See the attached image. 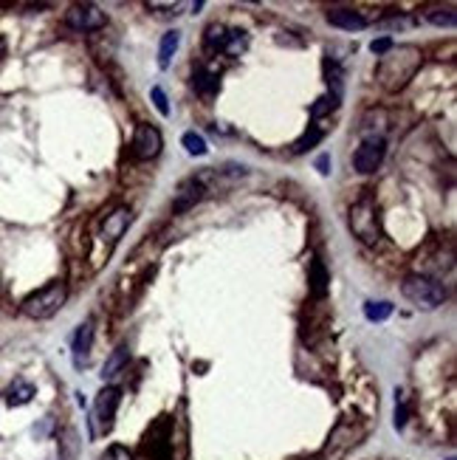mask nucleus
Wrapping results in <instances>:
<instances>
[{"mask_svg": "<svg viewBox=\"0 0 457 460\" xmlns=\"http://www.w3.org/2000/svg\"><path fill=\"white\" fill-rule=\"evenodd\" d=\"M161 147H164V136H161V130L155 125H147V122L136 125L133 139H130V155L136 161H150V158L161 153Z\"/></svg>", "mask_w": 457, "mask_h": 460, "instance_id": "nucleus-6", "label": "nucleus"}, {"mask_svg": "<svg viewBox=\"0 0 457 460\" xmlns=\"http://www.w3.org/2000/svg\"><path fill=\"white\" fill-rule=\"evenodd\" d=\"M204 195H206V187H204L198 178H187V181L178 187L175 198H172V212H187V209H192L198 201H204Z\"/></svg>", "mask_w": 457, "mask_h": 460, "instance_id": "nucleus-12", "label": "nucleus"}, {"mask_svg": "<svg viewBox=\"0 0 457 460\" xmlns=\"http://www.w3.org/2000/svg\"><path fill=\"white\" fill-rule=\"evenodd\" d=\"M404 297L418 308H426V310H435L446 303V288L441 280L429 277V274H409L404 277V286H401Z\"/></svg>", "mask_w": 457, "mask_h": 460, "instance_id": "nucleus-2", "label": "nucleus"}, {"mask_svg": "<svg viewBox=\"0 0 457 460\" xmlns=\"http://www.w3.org/2000/svg\"><path fill=\"white\" fill-rule=\"evenodd\" d=\"M384 153H387V147H384V139H381V136L364 139V142L356 147V153H353V167H356V172L373 175V172L381 167V161H384Z\"/></svg>", "mask_w": 457, "mask_h": 460, "instance_id": "nucleus-8", "label": "nucleus"}, {"mask_svg": "<svg viewBox=\"0 0 457 460\" xmlns=\"http://www.w3.org/2000/svg\"><path fill=\"white\" fill-rule=\"evenodd\" d=\"M107 460H136V458H133V452L127 446L113 444V446H107Z\"/></svg>", "mask_w": 457, "mask_h": 460, "instance_id": "nucleus-28", "label": "nucleus"}, {"mask_svg": "<svg viewBox=\"0 0 457 460\" xmlns=\"http://www.w3.org/2000/svg\"><path fill=\"white\" fill-rule=\"evenodd\" d=\"M178 43H181V31H167L161 37V46H158V68H169L175 51H178Z\"/></svg>", "mask_w": 457, "mask_h": 460, "instance_id": "nucleus-17", "label": "nucleus"}, {"mask_svg": "<svg viewBox=\"0 0 457 460\" xmlns=\"http://www.w3.org/2000/svg\"><path fill=\"white\" fill-rule=\"evenodd\" d=\"M392 46H395V43H392V37H379V40H373V43H370V51H373L376 57H384Z\"/></svg>", "mask_w": 457, "mask_h": 460, "instance_id": "nucleus-29", "label": "nucleus"}, {"mask_svg": "<svg viewBox=\"0 0 457 460\" xmlns=\"http://www.w3.org/2000/svg\"><path fill=\"white\" fill-rule=\"evenodd\" d=\"M226 37H228L226 26L212 23V26H206V31H204V46H206L209 51H224V48H226Z\"/></svg>", "mask_w": 457, "mask_h": 460, "instance_id": "nucleus-19", "label": "nucleus"}, {"mask_svg": "<svg viewBox=\"0 0 457 460\" xmlns=\"http://www.w3.org/2000/svg\"><path fill=\"white\" fill-rule=\"evenodd\" d=\"M246 46H248L246 31H240V28H228L226 48H224V54H228V57H240V54L246 51Z\"/></svg>", "mask_w": 457, "mask_h": 460, "instance_id": "nucleus-23", "label": "nucleus"}, {"mask_svg": "<svg viewBox=\"0 0 457 460\" xmlns=\"http://www.w3.org/2000/svg\"><path fill=\"white\" fill-rule=\"evenodd\" d=\"M384 26H387V28H409L412 20H409V17H389Z\"/></svg>", "mask_w": 457, "mask_h": 460, "instance_id": "nucleus-31", "label": "nucleus"}, {"mask_svg": "<svg viewBox=\"0 0 457 460\" xmlns=\"http://www.w3.org/2000/svg\"><path fill=\"white\" fill-rule=\"evenodd\" d=\"M327 23L333 28H342V31H362L367 28V17L356 9H345V6H336V9H327Z\"/></svg>", "mask_w": 457, "mask_h": 460, "instance_id": "nucleus-11", "label": "nucleus"}, {"mask_svg": "<svg viewBox=\"0 0 457 460\" xmlns=\"http://www.w3.org/2000/svg\"><path fill=\"white\" fill-rule=\"evenodd\" d=\"M130 221H133V212H130V207H116L110 215H105V221H102V229H99V237L107 243V246H116L119 243V237L127 231L130 226Z\"/></svg>", "mask_w": 457, "mask_h": 460, "instance_id": "nucleus-10", "label": "nucleus"}, {"mask_svg": "<svg viewBox=\"0 0 457 460\" xmlns=\"http://www.w3.org/2000/svg\"><path fill=\"white\" fill-rule=\"evenodd\" d=\"M65 23L74 31H79V34H88V31L105 28L107 26V14L99 6H93V3H74L68 9V14H65Z\"/></svg>", "mask_w": 457, "mask_h": 460, "instance_id": "nucleus-7", "label": "nucleus"}, {"mask_svg": "<svg viewBox=\"0 0 457 460\" xmlns=\"http://www.w3.org/2000/svg\"><path fill=\"white\" fill-rule=\"evenodd\" d=\"M122 401V390L119 387H105L96 401H93V412H90V435H107L116 424V409Z\"/></svg>", "mask_w": 457, "mask_h": 460, "instance_id": "nucleus-5", "label": "nucleus"}, {"mask_svg": "<svg viewBox=\"0 0 457 460\" xmlns=\"http://www.w3.org/2000/svg\"><path fill=\"white\" fill-rule=\"evenodd\" d=\"M322 139H325V130H322L319 125H310L303 136L294 142V153H308V150H310V147H316Z\"/></svg>", "mask_w": 457, "mask_h": 460, "instance_id": "nucleus-21", "label": "nucleus"}, {"mask_svg": "<svg viewBox=\"0 0 457 460\" xmlns=\"http://www.w3.org/2000/svg\"><path fill=\"white\" fill-rule=\"evenodd\" d=\"M65 300H68V286L63 280H54L23 300V313L31 319H48L65 305Z\"/></svg>", "mask_w": 457, "mask_h": 460, "instance_id": "nucleus-3", "label": "nucleus"}, {"mask_svg": "<svg viewBox=\"0 0 457 460\" xmlns=\"http://www.w3.org/2000/svg\"><path fill=\"white\" fill-rule=\"evenodd\" d=\"M339 108V96H333V93H325V96H319L313 105H310V119L316 122V119H322V116H327V113H333Z\"/></svg>", "mask_w": 457, "mask_h": 460, "instance_id": "nucleus-22", "label": "nucleus"}, {"mask_svg": "<svg viewBox=\"0 0 457 460\" xmlns=\"http://www.w3.org/2000/svg\"><path fill=\"white\" fill-rule=\"evenodd\" d=\"M316 169H319L322 175H330V155L327 153L319 155V158H316Z\"/></svg>", "mask_w": 457, "mask_h": 460, "instance_id": "nucleus-32", "label": "nucleus"}, {"mask_svg": "<svg viewBox=\"0 0 457 460\" xmlns=\"http://www.w3.org/2000/svg\"><path fill=\"white\" fill-rule=\"evenodd\" d=\"M127 362H130V350H127V345H119L110 356H107V362H105V367H102V382H113V379H119L125 370H127Z\"/></svg>", "mask_w": 457, "mask_h": 460, "instance_id": "nucleus-14", "label": "nucleus"}, {"mask_svg": "<svg viewBox=\"0 0 457 460\" xmlns=\"http://www.w3.org/2000/svg\"><path fill=\"white\" fill-rule=\"evenodd\" d=\"M181 145H184V150L189 155H206V139L201 136V133H195V130H187L184 136H181Z\"/></svg>", "mask_w": 457, "mask_h": 460, "instance_id": "nucleus-24", "label": "nucleus"}, {"mask_svg": "<svg viewBox=\"0 0 457 460\" xmlns=\"http://www.w3.org/2000/svg\"><path fill=\"white\" fill-rule=\"evenodd\" d=\"M192 88H195V93H198V96H204V99H212V96L218 93L221 82H218V77H215L212 71H206V68H198V71H195V77H192Z\"/></svg>", "mask_w": 457, "mask_h": 460, "instance_id": "nucleus-16", "label": "nucleus"}, {"mask_svg": "<svg viewBox=\"0 0 457 460\" xmlns=\"http://www.w3.org/2000/svg\"><path fill=\"white\" fill-rule=\"evenodd\" d=\"M34 398V384L23 382V379H17V382L9 387V392H6V401L11 404V407H23V404H28Z\"/></svg>", "mask_w": 457, "mask_h": 460, "instance_id": "nucleus-18", "label": "nucleus"}, {"mask_svg": "<svg viewBox=\"0 0 457 460\" xmlns=\"http://www.w3.org/2000/svg\"><path fill=\"white\" fill-rule=\"evenodd\" d=\"M347 226H350V231H353L362 243H367V246H376L381 240L379 207H376V201H373L370 195L359 198V201L350 207V212H347Z\"/></svg>", "mask_w": 457, "mask_h": 460, "instance_id": "nucleus-4", "label": "nucleus"}, {"mask_svg": "<svg viewBox=\"0 0 457 460\" xmlns=\"http://www.w3.org/2000/svg\"><path fill=\"white\" fill-rule=\"evenodd\" d=\"M389 313H392V303H387V300L364 303V316H367L370 322H384V319H389Z\"/></svg>", "mask_w": 457, "mask_h": 460, "instance_id": "nucleus-26", "label": "nucleus"}, {"mask_svg": "<svg viewBox=\"0 0 457 460\" xmlns=\"http://www.w3.org/2000/svg\"><path fill=\"white\" fill-rule=\"evenodd\" d=\"M325 79H327V85H333V96H342V79H345V71H342V66L336 63V60H325Z\"/></svg>", "mask_w": 457, "mask_h": 460, "instance_id": "nucleus-25", "label": "nucleus"}, {"mask_svg": "<svg viewBox=\"0 0 457 460\" xmlns=\"http://www.w3.org/2000/svg\"><path fill=\"white\" fill-rule=\"evenodd\" d=\"M150 96H152V105H155V110H158L161 116H169V102H167V93H164V88H161V85H152Z\"/></svg>", "mask_w": 457, "mask_h": 460, "instance_id": "nucleus-27", "label": "nucleus"}, {"mask_svg": "<svg viewBox=\"0 0 457 460\" xmlns=\"http://www.w3.org/2000/svg\"><path fill=\"white\" fill-rule=\"evenodd\" d=\"M362 438V429H356L350 421H339L336 424V429L330 432V438H327V446H325V455H330V458H342L356 441Z\"/></svg>", "mask_w": 457, "mask_h": 460, "instance_id": "nucleus-9", "label": "nucleus"}, {"mask_svg": "<svg viewBox=\"0 0 457 460\" xmlns=\"http://www.w3.org/2000/svg\"><path fill=\"white\" fill-rule=\"evenodd\" d=\"M426 20L435 23V26H446L452 28L457 23V14H455V6H432L426 9Z\"/></svg>", "mask_w": 457, "mask_h": 460, "instance_id": "nucleus-20", "label": "nucleus"}, {"mask_svg": "<svg viewBox=\"0 0 457 460\" xmlns=\"http://www.w3.org/2000/svg\"><path fill=\"white\" fill-rule=\"evenodd\" d=\"M90 345H93V325L85 322V325H79V330H76V336H74V365L76 367H85V365H88Z\"/></svg>", "mask_w": 457, "mask_h": 460, "instance_id": "nucleus-15", "label": "nucleus"}, {"mask_svg": "<svg viewBox=\"0 0 457 460\" xmlns=\"http://www.w3.org/2000/svg\"><path fill=\"white\" fill-rule=\"evenodd\" d=\"M308 288H310V297H313V300H325V297H327L330 274H327V266H325L322 257H313V260H310V268H308Z\"/></svg>", "mask_w": 457, "mask_h": 460, "instance_id": "nucleus-13", "label": "nucleus"}, {"mask_svg": "<svg viewBox=\"0 0 457 460\" xmlns=\"http://www.w3.org/2000/svg\"><path fill=\"white\" fill-rule=\"evenodd\" d=\"M421 48L418 46H392L376 66V79L384 90H401L421 68Z\"/></svg>", "mask_w": 457, "mask_h": 460, "instance_id": "nucleus-1", "label": "nucleus"}, {"mask_svg": "<svg viewBox=\"0 0 457 460\" xmlns=\"http://www.w3.org/2000/svg\"><path fill=\"white\" fill-rule=\"evenodd\" d=\"M406 415H409V407L404 404V398H398V404H395V427L398 429L406 424Z\"/></svg>", "mask_w": 457, "mask_h": 460, "instance_id": "nucleus-30", "label": "nucleus"}]
</instances>
